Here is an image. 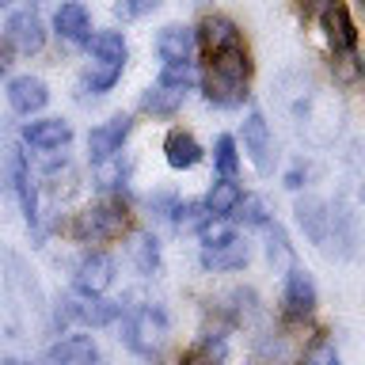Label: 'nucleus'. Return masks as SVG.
<instances>
[{
	"label": "nucleus",
	"mask_w": 365,
	"mask_h": 365,
	"mask_svg": "<svg viewBox=\"0 0 365 365\" xmlns=\"http://www.w3.org/2000/svg\"><path fill=\"white\" fill-rule=\"evenodd\" d=\"M125 342H130L137 354H145V358L160 354V346L168 342V312L160 304L137 308V312L125 319Z\"/></svg>",
	"instance_id": "obj_1"
},
{
	"label": "nucleus",
	"mask_w": 365,
	"mask_h": 365,
	"mask_svg": "<svg viewBox=\"0 0 365 365\" xmlns=\"http://www.w3.org/2000/svg\"><path fill=\"white\" fill-rule=\"evenodd\" d=\"M125 232V210L122 205H91V210L76 213L73 221V236L80 244H107V240H118Z\"/></svg>",
	"instance_id": "obj_2"
},
{
	"label": "nucleus",
	"mask_w": 365,
	"mask_h": 365,
	"mask_svg": "<svg viewBox=\"0 0 365 365\" xmlns=\"http://www.w3.org/2000/svg\"><path fill=\"white\" fill-rule=\"evenodd\" d=\"M130 130H133L130 114H114L110 122L96 125V130L88 133V156H91V164H103V160L118 156V148H122L125 137H130Z\"/></svg>",
	"instance_id": "obj_3"
},
{
	"label": "nucleus",
	"mask_w": 365,
	"mask_h": 365,
	"mask_svg": "<svg viewBox=\"0 0 365 365\" xmlns=\"http://www.w3.org/2000/svg\"><path fill=\"white\" fill-rule=\"evenodd\" d=\"M73 282L84 297H103L114 282V259L103 255V251H88V255L76 262V278Z\"/></svg>",
	"instance_id": "obj_4"
},
{
	"label": "nucleus",
	"mask_w": 365,
	"mask_h": 365,
	"mask_svg": "<svg viewBox=\"0 0 365 365\" xmlns=\"http://www.w3.org/2000/svg\"><path fill=\"white\" fill-rule=\"evenodd\" d=\"M244 148H247L251 164H255L262 175L274 168V137H270V125L259 110H251L247 122H244Z\"/></svg>",
	"instance_id": "obj_5"
},
{
	"label": "nucleus",
	"mask_w": 365,
	"mask_h": 365,
	"mask_svg": "<svg viewBox=\"0 0 365 365\" xmlns=\"http://www.w3.org/2000/svg\"><path fill=\"white\" fill-rule=\"evenodd\" d=\"M312 308H316L312 274L301 267H289V274H285V312H289V319H304L312 316Z\"/></svg>",
	"instance_id": "obj_6"
},
{
	"label": "nucleus",
	"mask_w": 365,
	"mask_h": 365,
	"mask_svg": "<svg viewBox=\"0 0 365 365\" xmlns=\"http://www.w3.org/2000/svg\"><path fill=\"white\" fill-rule=\"evenodd\" d=\"M324 31L331 46H335V53H354V46H358V27H354L350 11L342 0H331V4L324 8Z\"/></svg>",
	"instance_id": "obj_7"
},
{
	"label": "nucleus",
	"mask_w": 365,
	"mask_h": 365,
	"mask_svg": "<svg viewBox=\"0 0 365 365\" xmlns=\"http://www.w3.org/2000/svg\"><path fill=\"white\" fill-rule=\"evenodd\" d=\"M118 312H122L118 304L99 301V297H84L80 304L76 301H61V304H57V324H61V319H80V324L103 327V324H110V319H118Z\"/></svg>",
	"instance_id": "obj_8"
},
{
	"label": "nucleus",
	"mask_w": 365,
	"mask_h": 365,
	"mask_svg": "<svg viewBox=\"0 0 365 365\" xmlns=\"http://www.w3.org/2000/svg\"><path fill=\"white\" fill-rule=\"evenodd\" d=\"M297 225H301V232L312 240V244L324 247V244H327V232H331L327 202H324V198H316V194L301 198V202H297Z\"/></svg>",
	"instance_id": "obj_9"
},
{
	"label": "nucleus",
	"mask_w": 365,
	"mask_h": 365,
	"mask_svg": "<svg viewBox=\"0 0 365 365\" xmlns=\"http://www.w3.org/2000/svg\"><path fill=\"white\" fill-rule=\"evenodd\" d=\"M23 141L31 148H42V153H50V148H65L73 141V125L65 118H42V122H27L23 125Z\"/></svg>",
	"instance_id": "obj_10"
},
{
	"label": "nucleus",
	"mask_w": 365,
	"mask_h": 365,
	"mask_svg": "<svg viewBox=\"0 0 365 365\" xmlns=\"http://www.w3.org/2000/svg\"><path fill=\"white\" fill-rule=\"evenodd\" d=\"M8 103L16 114H27L31 118L34 110H42L46 103H50V88H46L38 76H16L8 84Z\"/></svg>",
	"instance_id": "obj_11"
},
{
	"label": "nucleus",
	"mask_w": 365,
	"mask_h": 365,
	"mask_svg": "<svg viewBox=\"0 0 365 365\" xmlns=\"http://www.w3.org/2000/svg\"><path fill=\"white\" fill-rule=\"evenodd\" d=\"M8 42L16 46L19 53H38L46 46V27L34 11H16L8 19Z\"/></svg>",
	"instance_id": "obj_12"
},
{
	"label": "nucleus",
	"mask_w": 365,
	"mask_h": 365,
	"mask_svg": "<svg viewBox=\"0 0 365 365\" xmlns=\"http://www.w3.org/2000/svg\"><path fill=\"white\" fill-rule=\"evenodd\" d=\"M53 27L65 42H73V46L91 38V16H88V8L80 4V0H65V4L53 11Z\"/></svg>",
	"instance_id": "obj_13"
},
{
	"label": "nucleus",
	"mask_w": 365,
	"mask_h": 365,
	"mask_svg": "<svg viewBox=\"0 0 365 365\" xmlns=\"http://www.w3.org/2000/svg\"><path fill=\"white\" fill-rule=\"evenodd\" d=\"M194 42H198V34H194L190 27H182V23H171V27L160 31V38H156V53L164 57L168 65H175V61H190Z\"/></svg>",
	"instance_id": "obj_14"
},
{
	"label": "nucleus",
	"mask_w": 365,
	"mask_h": 365,
	"mask_svg": "<svg viewBox=\"0 0 365 365\" xmlns=\"http://www.w3.org/2000/svg\"><path fill=\"white\" fill-rule=\"evenodd\" d=\"M46 365H99V350L88 335H68L50 350Z\"/></svg>",
	"instance_id": "obj_15"
},
{
	"label": "nucleus",
	"mask_w": 365,
	"mask_h": 365,
	"mask_svg": "<svg viewBox=\"0 0 365 365\" xmlns=\"http://www.w3.org/2000/svg\"><path fill=\"white\" fill-rule=\"evenodd\" d=\"M202 42H205V50L213 53H221V50H232V46H244V34H240V27L228 16H210L202 23Z\"/></svg>",
	"instance_id": "obj_16"
},
{
	"label": "nucleus",
	"mask_w": 365,
	"mask_h": 365,
	"mask_svg": "<svg viewBox=\"0 0 365 365\" xmlns=\"http://www.w3.org/2000/svg\"><path fill=\"white\" fill-rule=\"evenodd\" d=\"M164 156H168V164L175 171H187L194 164H202V145L194 141L187 130H171L168 141H164Z\"/></svg>",
	"instance_id": "obj_17"
},
{
	"label": "nucleus",
	"mask_w": 365,
	"mask_h": 365,
	"mask_svg": "<svg viewBox=\"0 0 365 365\" xmlns=\"http://www.w3.org/2000/svg\"><path fill=\"white\" fill-rule=\"evenodd\" d=\"M247 244L240 236H232L228 244H221V247H205L202 251V267L205 270H240L247 262Z\"/></svg>",
	"instance_id": "obj_18"
},
{
	"label": "nucleus",
	"mask_w": 365,
	"mask_h": 365,
	"mask_svg": "<svg viewBox=\"0 0 365 365\" xmlns=\"http://www.w3.org/2000/svg\"><path fill=\"white\" fill-rule=\"evenodd\" d=\"M240 198H244V190H240V182H232V179H217L213 187H210V194H205V213L210 217H228V213H236V205H240Z\"/></svg>",
	"instance_id": "obj_19"
},
{
	"label": "nucleus",
	"mask_w": 365,
	"mask_h": 365,
	"mask_svg": "<svg viewBox=\"0 0 365 365\" xmlns=\"http://www.w3.org/2000/svg\"><path fill=\"white\" fill-rule=\"evenodd\" d=\"M91 46V57H96L99 65H110V68H122L125 65V38L122 31H99L88 38Z\"/></svg>",
	"instance_id": "obj_20"
},
{
	"label": "nucleus",
	"mask_w": 365,
	"mask_h": 365,
	"mask_svg": "<svg viewBox=\"0 0 365 365\" xmlns=\"http://www.w3.org/2000/svg\"><path fill=\"white\" fill-rule=\"evenodd\" d=\"M11 182H16L23 217L34 225V217H38V202H34V187H31V168H27V160H23V153H16V148H11Z\"/></svg>",
	"instance_id": "obj_21"
},
{
	"label": "nucleus",
	"mask_w": 365,
	"mask_h": 365,
	"mask_svg": "<svg viewBox=\"0 0 365 365\" xmlns=\"http://www.w3.org/2000/svg\"><path fill=\"white\" fill-rule=\"evenodd\" d=\"M247 84H240V80H228V76H221V73H213L210 68V76H205V99L210 103H217V107H240L244 103V91Z\"/></svg>",
	"instance_id": "obj_22"
},
{
	"label": "nucleus",
	"mask_w": 365,
	"mask_h": 365,
	"mask_svg": "<svg viewBox=\"0 0 365 365\" xmlns=\"http://www.w3.org/2000/svg\"><path fill=\"white\" fill-rule=\"evenodd\" d=\"M182 99H187V91L168 88V84H156V88H148V91H145L141 107H145L148 114H175V110L182 107Z\"/></svg>",
	"instance_id": "obj_23"
},
{
	"label": "nucleus",
	"mask_w": 365,
	"mask_h": 365,
	"mask_svg": "<svg viewBox=\"0 0 365 365\" xmlns=\"http://www.w3.org/2000/svg\"><path fill=\"white\" fill-rule=\"evenodd\" d=\"M130 255H133V267L141 274H156L160 270V244H156V236H148V232L133 236Z\"/></svg>",
	"instance_id": "obj_24"
},
{
	"label": "nucleus",
	"mask_w": 365,
	"mask_h": 365,
	"mask_svg": "<svg viewBox=\"0 0 365 365\" xmlns=\"http://www.w3.org/2000/svg\"><path fill=\"white\" fill-rule=\"evenodd\" d=\"M267 255H270V262L278 270H285V267H293V247H289V240H285V232H282V225H270V240H267Z\"/></svg>",
	"instance_id": "obj_25"
},
{
	"label": "nucleus",
	"mask_w": 365,
	"mask_h": 365,
	"mask_svg": "<svg viewBox=\"0 0 365 365\" xmlns=\"http://www.w3.org/2000/svg\"><path fill=\"white\" fill-rule=\"evenodd\" d=\"M213 164H217V171H221L225 179H232V175H236V168H240V156H236V141H232L228 133H221V137H217Z\"/></svg>",
	"instance_id": "obj_26"
},
{
	"label": "nucleus",
	"mask_w": 365,
	"mask_h": 365,
	"mask_svg": "<svg viewBox=\"0 0 365 365\" xmlns=\"http://www.w3.org/2000/svg\"><path fill=\"white\" fill-rule=\"evenodd\" d=\"M236 210H240V221H244V225H255V228L270 225V210H267V202H262L259 194H244Z\"/></svg>",
	"instance_id": "obj_27"
},
{
	"label": "nucleus",
	"mask_w": 365,
	"mask_h": 365,
	"mask_svg": "<svg viewBox=\"0 0 365 365\" xmlns=\"http://www.w3.org/2000/svg\"><path fill=\"white\" fill-rule=\"evenodd\" d=\"M198 236H202L205 247H221V244H228L236 232L225 225V217H213V221H202V225H198Z\"/></svg>",
	"instance_id": "obj_28"
},
{
	"label": "nucleus",
	"mask_w": 365,
	"mask_h": 365,
	"mask_svg": "<svg viewBox=\"0 0 365 365\" xmlns=\"http://www.w3.org/2000/svg\"><path fill=\"white\" fill-rule=\"evenodd\" d=\"M160 84H168V88H179V91H190V84H194V68H190V61L164 65V76H160Z\"/></svg>",
	"instance_id": "obj_29"
},
{
	"label": "nucleus",
	"mask_w": 365,
	"mask_h": 365,
	"mask_svg": "<svg viewBox=\"0 0 365 365\" xmlns=\"http://www.w3.org/2000/svg\"><path fill=\"white\" fill-rule=\"evenodd\" d=\"M304 365H342L335 342H331V339H316L312 346H308V354H304Z\"/></svg>",
	"instance_id": "obj_30"
},
{
	"label": "nucleus",
	"mask_w": 365,
	"mask_h": 365,
	"mask_svg": "<svg viewBox=\"0 0 365 365\" xmlns=\"http://www.w3.org/2000/svg\"><path fill=\"white\" fill-rule=\"evenodd\" d=\"M182 365H221V346H210V342H205V346H194L190 354H182Z\"/></svg>",
	"instance_id": "obj_31"
},
{
	"label": "nucleus",
	"mask_w": 365,
	"mask_h": 365,
	"mask_svg": "<svg viewBox=\"0 0 365 365\" xmlns=\"http://www.w3.org/2000/svg\"><path fill=\"white\" fill-rule=\"evenodd\" d=\"M122 76V68H110V65H103L99 73H88L84 76V84L91 88V91H107V88H114V80Z\"/></svg>",
	"instance_id": "obj_32"
},
{
	"label": "nucleus",
	"mask_w": 365,
	"mask_h": 365,
	"mask_svg": "<svg viewBox=\"0 0 365 365\" xmlns=\"http://www.w3.org/2000/svg\"><path fill=\"white\" fill-rule=\"evenodd\" d=\"M156 4H160V0H118L114 11H118L122 19H137V16H145V11H153Z\"/></svg>",
	"instance_id": "obj_33"
},
{
	"label": "nucleus",
	"mask_w": 365,
	"mask_h": 365,
	"mask_svg": "<svg viewBox=\"0 0 365 365\" xmlns=\"http://www.w3.org/2000/svg\"><path fill=\"white\" fill-rule=\"evenodd\" d=\"M202 210H205L202 202H187V205H175V217H171V221H175V225H198Z\"/></svg>",
	"instance_id": "obj_34"
},
{
	"label": "nucleus",
	"mask_w": 365,
	"mask_h": 365,
	"mask_svg": "<svg viewBox=\"0 0 365 365\" xmlns=\"http://www.w3.org/2000/svg\"><path fill=\"white\" fill-rule=\"evenodd\" d=\"M331 0H304V11H319V8H327Z\"/></svg>",
	"instance_id": "obj_35"
},
{
	"label": "nucleus",
	"mask_w": 365,
	"mask_h": 365,
	"mask_svg": "<svg viewBox=\"0 0 365 365\" xmlns=\"http://www.w3.org/2000/svg\"><path fill=\"white\" fill-rule=\"evenodd\" d=\"M8 65H11V53L4 50V46H0V73H8Z\"/></svg>",
	"instance_id": "obj_36"
},
{
	"label": "nucleus",
	"mask_w": 365,
	"mask_h": 365,
	"mask_svg": "<svg viewBox=\"0 0 365 365\" xmlns=\"http://www.w3.org/2000/svg\"><path fill=\"white\" fill-rule=\"evenodd\" d=\"M0 365H23V361H16V358H4V361H0Z\"/></svg>",
	"instance_id": "obj_37"
},
{
	"label": "nucleus",
	"mask_w": 365,
	"mask_h": 365,
	"mask_svg": "<svg viewBox=\"0 0 365 365\" xmlns=\"http://www.w3.org/2000/svg\"><path fill=\"white\" fill-rule=\"evenodd\" d=\"M187 4H205V0H187Z\"/></svg>",
	"instance_id": "obj_38"
},
{
	"label": "nucleus",
	"mask_w": 365,
	"mask_h": 365,
	"mask_svg": "<svg viewBox=\"0 0 365 365\" xmlns=\"http://www.w3.org/2000/svg\"><path fill=\"white\" fill-rule=\"evenodd\" d=\"M8 4H11V0H0V8H8Z\"/></svg>",
	"instance_id": "obj_39"
}]
</instances>
